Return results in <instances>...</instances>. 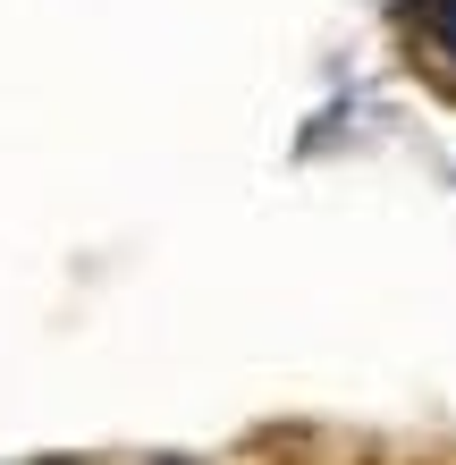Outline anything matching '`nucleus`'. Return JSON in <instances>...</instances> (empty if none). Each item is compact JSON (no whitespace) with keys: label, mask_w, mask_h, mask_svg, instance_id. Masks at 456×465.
Returning a JSON list of instances; mask_svg holds the SVG:
<instances>
[{"label":"nucleus","mask_w":456,"mask_h":465,"mask_svg":"<svg viewBox=\"0 0 456 465\" xmlns=\"http://www.w3.org/2000/svg\"><path fill=\"white\" fill-rule=\"evenodd\" d=\"M414 35L440 51V68H456V0H414Z\"/></svg>","instance_id":"1"},{"label":"nucleus","mask_w":456,"mask_h":465,"mask_svg":"<svg viewBox=\"0 0 456 465\" xmlns=\"http://www.w3.org/2000/svg\"><path fill=\"white\" fill-rule=\"evenodd\" d=\"M76 465H85V457H76Z\"/></svg>","instance_id":"2"}]
</instances>
